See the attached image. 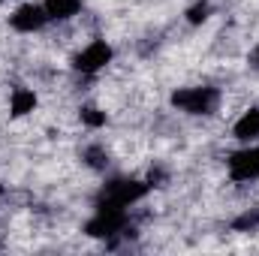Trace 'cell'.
<instances>
[{"mask_svg":"<svg viewBox=\"0 0 259 256\" xmlns=\"http://www.w3.org/2000/svg\"><path fill=\"white\" fill-rule=\"evenodd\" d=\"M49 21H69L81 12V0H42Z\"/></svg>","mask_w":259,"mask_h":256,"instance_id":"9","label":"cell"},{"mask_svg":"<svg viewBox=\"0 0 259 256\" xmlns=\"http://www.w3.org/2000/svg\"><path fill=\"white\" fill-rule=\"evenodd\" d=\"M106 121H109L106 112H100V109H94V106H84V109H81V124L100 130V127H106Z\"/></svg>","mask_w":259,"mask_h":256,"instance_id":"12","label":"cell"},{"mask_svg":"<svg viewBox=\"0 0 259 256\" xmlns=\"http://www.w3.org/2000/svg\"><path fill=\"white\" fill-rule=\"evenodd\" d=\"M84 232L91 238H115V235L127 232V208L97 205V214L84 223Z\"/></svg>","mask_w":259,"mask_h":256,"instance_id":"3","label":"cell"},{"mask_svg":"<svg viewBox=\"0 0 259 256\" xmlns=\"http://www.w3.org/2000/svg\"><path fill=\"white\" fill-rule=\"evenodd\" d=\"M184 15H187L190 24H205V21L211 18V3H208V0H196L193 6H187Z\"/></svg>","mask_w":259,"mask_h":256,"instance_id":"10","label":"cell"},{"mask_svg":"<svg viewBox=\"0 0 259 256\" xmlns=\"http://www.w3.org/2000/svg\"><path fill=\"white\" fill-rule=\"evenodd\" d=\"M232 136H235L238 142H256L259 139V109H247V112L235 121Z\"/></svg>","mask_w":259,"mask_h":256,"instance_id":"8","label":"cell"},{"mask_svg":"<svg viewBox=\"0 0 259 256\" xmlns=\"http://www.w3.org/2000/svg\"><path fill=\"white\" fill-rule=\"evenodd\" d=\"M226 169H229L232 181H256L259 178V145H247V148L229 154Z\"/></svg>","mask_w":259,"mask_h":256,"instance_id":"5","label":"cell"},{"mask_svg":"<svg viewBox=\"0 0 259 256\" xmlns=\"http://www.w3.org/2000/svg\"><path fill=\"white\" fill-rule=\"evenodd\" d=\"M151 190L148 181H139V178H112L103 184L97 205H112V208H130L136 202H142Z\"/></svg>","mask_w":259,"mask_h":256,"instance_id":"2","label":"cell"},{"mask_svg":"<svg viewBox=\"0 0 259 256\" xmlns=\"http://www.w3.org/2000/svg\"><path fill=\"white\" fill-rule=\"evenodd\" d=\"M36 109V94L30 88H15L9 94V115L12 118H24Z\"/></svg>","mask_w":259,"mask_h":256,"instance_id":"7","label":"cell"},{"mask_svg":"<svg viewBox=\"0 0 259 256\" xmlns=\"http://www.w3.org/2000/svg\"><path fill=\"white\" fill-rule=\"evenodd\" d=\"M46 24H49V15H46V6L42 3H21L9 15V27L18 30V33H36Z\"/></svg>","mask_w":259,"mask_h":256,"instance_id":"6","label":"cell"},{"mask_svg":"<svg viewBox=\"0 0 259 256\" xmlns=\"http://www.w3.org/2000/svg\"><path fill=\"white\" fill-rule=\"evenodd\" d=\"M84 163H88L91 169H106V163H109V154H106L100 145H91V148H84Z\"/></svg>","mask_w":259,"mask_h":256,"instance_id":"11","label":"cell"},{"mask_svg":"<svg viewBox=\"0 0 259 256\" xmlns=\"http://www.w3.org/2000/svg\"><path fill=\"white\" fill-rule=\"evenodd\" d=\"M232 226H235L238 232H256L259 229V211H244Z\"/></svg>","mask_w":259,"mask_h":256,"instance_id":"13","label":"cell"},{"mask_svg":"<svg viewBox=\"0 0 259 256\" xmlns=\"http://www.w3.org/2000/svg\"><path fill=\"white\" fill-rule=\"evenodd\" d=\"M172 106L184 115H214L217 106H220V91L217 88H208V84H196V88H181L172 94Z\"/></svg>","mask_w":259,"mask_h":256,"instance_id":"1","label":"cell"},{"mask_svg":"<svg viewBox=\"0 0 259 256\" xmlns=\"http://www.w3.org/2000/svg\"><path fill=\"white\" fill-rule=\"evenodd\" d=\"M0 193H3V187H0Z\"/></svg>","mask_w":259,"mask_h":256,"instance_id":"15","label":"cell"},{"mask_svg":"<svg viewBox=\"0 0 259 256\" xmlns=\"http://www.w3.org/2000/svg\"><path fill=\"white\" fill-rule=\"evenodd\" d=\"M250 61H253V66H259V42H256V49H253V55H250Z\"/></svg>","mask_w":259,"mask_h":256,"instance_id":"14","label":"cell"},{"mask_svg":"<svg viewBox=\"0 0 259 256\" xmlns=\"http://www.w3.org/2000/svg\"><path fill=\"white\" fill-rule=\"evenodd\" d=\"M112 58H115V49H112L106 39H94V42H88L81 52H75L72 69L81 72V75H97L100 69H106V66L112 64Z\"/></svg>","mask_w":259,"mask_h":256,"instance_id":"4","label":"cell"}]
</instances>
